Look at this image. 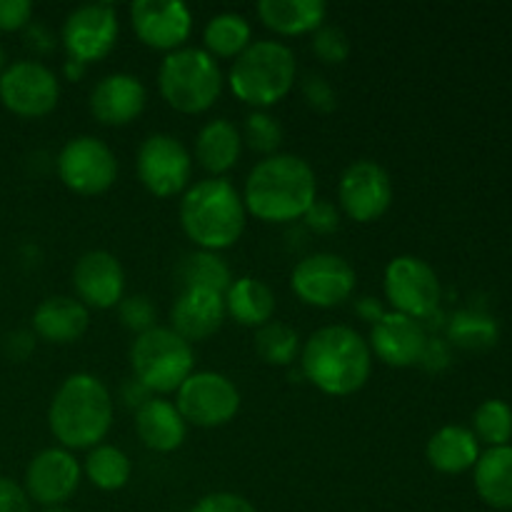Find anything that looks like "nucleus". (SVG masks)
<instances>
[{
  "instance_id": "nucleus-36",
  "label": "nucleus",
  "mask_w": 512,
  "mask_h": 512,
  "mask_svg": "<svg viewBox=\"0 0 512 512\" xmlns=\"http://www.w3.org/2000/svg\"><path fill=\"white\" fill-rule=\"evenodd\" d=\"M313 53L318 55L323 63H345L350 55V40L348 35H345V30L338 28V25H320L313 33Z\"/></svg>"
},
{
  "instance_id": "nucleus-41",
  "label": "nucleus",
  "mask_w": 512,
  "mask_h": 512,
  "mask_svg": "<svg viewBox=\"0 0 512 512\" xmlns=\"http://www.w3.org/2000/svg\"><path fill=\"white\" fill-rule=\"evenodd\" d=\"M33 23V3L30 0H0V30L13 33Z\"/></svg>"
},
{
  "instance_id": "nucleus-32",
  "label": "nucleus",
  "mask_w": 512,
  "mask_h": 512,
  "mask_svg": "<svg viewBox=\"0 0 512 512\" xmlns=\"http://www.w3.org/2000/svg\"><path fill=\"white\" fill-rule=\"evenodd\" d=\"M83 470L95 488L105 490V493H115V490L128 485L130 475H133V463L120 448L100 443L98 448L88 453Z\"/></svg>"
},
{
  "instance_id": "nucleus-50",
  "label": "nucleus",
  "mask_w": 512,
  "mask_h": 512,
  "mask_svg": "<svg viewBox=\"0 0 512 512\" xmlns=\"http://www.w3.org/2000/svg\"><path fill=\"white\" fill-rule=\"evenodd\" d=\"M43 512H70V510H65V508H45Z\"/></svg>"
},
{
  "instance_id": "nucleus-8",
  "label": "nucleus",
  "mask_w": 512,
  "mask_h": 512,
  "mask_svg": "<svg viewBox=\"0 0 512 512\" xmlns=\"http://www.w3.org/2000/svg\"><path fill=\"white\" fill-rule=\"evenodd\" d=\"M175 408L180 410L185 423H193L198 428H220L238 415L240 390L228 375L200 370L178 388Z\"/></svg>"
},
{
  "instance_id": "nucleus-17",
  "label": "nucleus",
  "mask_w": 512,
  "mask_h": 512,
  "mask_svg": "<svg viewBox=\"0 0 512 512\" xmlns=\"http://www.w3.org/2000/svg\"><path fill=\"white\" fill-rule=\"evenodd\" d=\"M80 465L65 448H45L25 470V493L45 508H60L75 495L80 485Z\"/></svg>"
},
{
  "instance_id": "nucleus-20",
  "label": "nucleus",
  "mask_w": 512,
  "mask_h": 512,
  "mask_svg": "<svg viewBox=\"0 0 512 512\" xmlns=\"http://www.w3.org/2000/svg\"><path fill=\"white\" fill-rule=\"evenodd\" d=\"M148 103L143 80L133 73H110L90 93V113L103 125H128Z\"/></svg>"
},
{
  "instance_id": "nucleus-14",
  "label": "nucleus",
  "mask_w": 512,
  "mask_h": 512,
  "mask_svg": "<svg viewBox=\"0 0 512 512\" xmlns=\"http://www.w3.org/2000/svg\"><path fill=\"white\" fill-rule=\"evenodd\" d=\"M118 30V13L110 3L78 5L63 23V48L68 60L83 65L103 60L118 43Z\"/></svg>"
},
{
  "instance_id": "nucleus-4",
  "label": "nucleus",
  "mask_w": 512,
  "mask_h": 512,
  "mask_svg": "<svg viewBox=\"0 0 512 512\" xmlns=\"http://www.w3.org/2000/svg\"><path fill=\"white\" fill-rule=\"evenodd\" d=\"M243 195L228 178H208L190 185L180 200V225L200 250L230 248L245 230Z\"/></svg>"
},
{
  "instance_id": "nucleus-39",
  "label": "nucleus",
  "mask_w": 512,
  "mask_h": 512,
  "mask_svg": "<svg viewBox=\"0 0 512 512\" xmlns=\"http://www.w3.org/2000/svg\"><path fill=\"white\" fill-rule=\"evenodd\" d=\"M190 512H258L250 500L235 493H210L200 498Z\"/></svg>"
},
{
  "instance_id": "nucleus-33",
  "label": "nucleus",
  "mask_w": 512,
  "mask_h": 512,
  "mask_svg": "<svg viewBox=\"0 0 512 512\" xmlns=\"http://www.w3.org/2000/svg\"><path fill=\"white\" fill-rule=\"evenodd\" d=\"M255 353L268 365H290L300 353L298 330L288 323L270 320L255 333Z\"/></svg>"
},
{
  "instance_id": "nucleus-10",
  "label": "nucleus",
  "mask_w": 512,
  "mask_h": 512,
  "mask_svg": "<svg viewBox=\"0 0 512 512\" xmlns=\"http://www.w3.org/2000/svg\"><path fill=\"white\" fill-rule=\"evenodd\" d=\"M140 183L155 198H173L188 188L193 178V158L188 148L170 133H153L140 143L135 158Z\"/></svg>"
},
{
  "instance_id": "nucleus-48",
  "label": "nucleus",
  "mask_w": 512,
  "mask_h": 512,
  "mask_svg": "<svg viewBox=\"0 0 512 512\" xmlns=\"http://www.w3.org/2000/svg\"><path fill=\"white\" fill-rule=\"evenodd\" d=\"M85 68H88V65L78 63V60H65V75H68L70 80H80V78H83Z\"/></svg>"
},
{
  "instance_id": "nucleus-2",
  "label": "nucleus",
  "mask_w": 512,
  "mask_h": 512,
  "mask_svg": "<svg viewBox=\"0 0 512 512\" xmlns=\"http://www.w3.org/2000/svg\"><path fill=\"white\" fill-rule=\"evenodd\" d=\"M300 368L308 383L333 398L358 393L373 370L370 345L358 330L348 325L318 328L300 350Z\"/></svg>"
},
{
  "instance_id": "nucleus-45",
  "label": "nucleus",
  "mask_w": 512,
  "mask_h": 512,
  "mask_svg": "<svg viewBox=\"0 0 512 512\" xmlns=\"http://www.w3.org/2000/svg\"><path fill=\"white\" fill-rule=\"evenodd\" d=\"M120 398H123V403L128 405V408L140 410L145 403H148L150 398H153V393H150V390L145 388V385L140 383V380L130 378L128 383H125L123 388H120Z\"/></svg>"
},
{
  "instance_id": "nucleus-15",
  "label": "nucleus",
  "mask_w": 512,
  "mask_h": 512,
  "mask_svg": "<svg viewBox=\"0 0 512 512\" xmlns=\"http://www.w3.org/2000/svg\"><path fill=\"white\" fill-rule=\"evenodd\" d=\"M338 200L345 215L358 223H373L393 203V180L375 160H355L340 175Z\"/></svg>"
},
{
  "instance_id": "nucleus-7",
  "label": "nucleus",
  "mask_w": 512,
  "mask_h": 512,
  "mask_svg": "<svg viewBox=\"0 0 512 512\" xmlns=\"http://www.w3.org/2000/svg\"><path fill=\"white\" fill-rule=\"evenodd\" d=\"M130 368L135 380H140L153 395L178 393L180 385L193 375V345L173 328L155 325L130 345Z\"/></svg>"
},
{
  "instance_id": "nucleus-9",
  "label": "nucleus",
  "mask_w": 512,
  "mask_h": 512,
  "mask_svg": "<svg viewBox=\"0 0 512 512\" xmlns=\"http://www.w3.org/2000/svg\"><path fill=\"white\" fill-rule=\"evenodd\" d=\"M383 285L395 313L423 320L440 308L443 285L438 273L418 255H398L390 260Z\"/></svg>"
},
{
  "instance_id": "nucleus-11",
  "label": "nucleus",
  "mask_w": 512,
  "mask_h": 512,
  "mask_svg": "<svg viewBox=\"0 0 512 512\" xmlns=\"http://www.w3.org/2000/svg\"><path fill=\"white\" fill-rule=\"evenodd\" d=\"M358 275L353 265L335 253H313L300 260L290 275V288L305 305L335 308L355 293Z\"/></svg>"
},
{
  "instance_id": "nucleus-38",
  "label": "nucleus",
  "mask_w": 512,
  "mask_h": 512,
  "mask_svg": "<svg viewBox=\"0 0 512 512\" xmlns=\"http://www.w3.org/2000/svg\"><path fill=\"white\" fill-rule=\"evenodd\" d=\"M303 95L308 100V105L320 113H330V110L338 108V93L333 90V85L328 83V78L320 73H308L303 80Z\"/></svg>"
},
{
  "instance_id": "nucleus-18",
  "label": "nucleus",
  "mask_w": 512,
  "mask_h": 512,
  "mask_svg": "<svg viewBox=\"0 0 512 512\" xmlns=\"http://www.w3.org/2000/svg\"><path fill=\"white\" fill-rule=\"evenodd\" d=\"M73 288L85 308H115L125 298L123 265L108 250H88L73 268Z\"/></svg>"
},
{
  "instance_id": "nucleus-23",
  "label": "nucleus",
  "mask_w": 512,
  "mask_h": 512,
  "mask_svg": "<svg viewBox=\"0 0 512 512\" xmlns=\"http://www.w3.org/2000/svg\"><path fill=\"white\" fill-rule=\"evenodd\" d=\"M135 433L143 440L145 448L155 453H173L185 443L188 423L175 403L153 395L143 408L135 410Z\"/></svg>"
},
{
  "instance_id": "nucleus-37",
  "label": "nucleus",
  "mask_w": 512,
  "mask_h": 512,
  "mask_svg": "<svg viewBox=\"0 0 512 512\" xmlns=\"http://www.w3.org/2000/svg\"><path fill=\"white\" fill-rule=\"evenodd\" d=\"M118 313H120V323L138 335L145 333V330L155 328V318H158V310H155L153 300L143 293L128 295V298L120 300Z\"/></svg>"
},
{
  "instance_id": "nucleus-21",
  "label": "nucleus",
  "mask_w": 512,
  "mask_h": 512,
  "mask_svg": "<svg viewBox=\"0 0 512 512\" xmlns=\"http://www.w3.org/2000/svg\"><path fill=\"white\" fill-rule=\"evenodd\" d=\"M225 315V295L213 290H180L170 308V328L188 343H195L218 333Z\"/></svg>"
},
{
  "instance_id": "nucleus-27",
  "label": "nucleus",
  "mask_w": 512,
  "mask_h": 512,
  "mask_svg": "<svg viewBox=\"0 0 512 512\" xmlns=\"http://www.w3.org/2000/svg\"><path fill=\"white\" fill-rule=\"evenodd\" d=\"M258 15L275 33L305 35L325 23L328 5L323 0H260Z\"/></svg>"
},
{
  "instance_id": "nucleus-29",
  "label": "nucleus",
  "mask_w": 512,
  "mask_h": 512,
  "mask_svg": "<svg viewBox=\"0 0 512 512\" xmlns=\"http://www.w3.org/2000/svg\"><path fill=\"white\" fill-rule=\"evenodd\" d=\"M175 283L180 285V290H213V293L225 295V290L233 283V273L218 253L193 250V253H185L175 265Z\"/></svg>"
},
{
  "instance_id": "nucleus-1",
  "label": "nucleus",
  "mask_w": 512,
  "mask_h": 512,
  "mask_svg": "<svg viewBox=\"0 0 512 512\" xmlns=\"http://www.w3.org/2000/svg\"><path fill=\"white\" fill-rule=\"evenodd\" d=\"M318 200V180L310 163L293 153H275L248 173L243 203L263 223H290L305 218Z\"/></svg>"
},
{
  "instance_id": "nucleus-42",
  "label": "nucleus",
  "mask_w": 512,
  "mask_h": 512,
  "mask_svg": "<svg viewBox=\"0 0 512 512\" xmlns=\"http://www.w3.org/2000/svg\"><path fill=\"white\" fill-rule=\"evenodd\" d=\"M0 512H30V498L23 485L0 475Z\"/></svg>"
},
{
  "instance_id": "nucleus-19",
  "label": "nucleus",
  "mask_w": 512,
  "mask_h": 512,
  "mask_svg": "<svg viewBox=\"0 0 512 512\" xmlns=\"http://www.w3.org/2000/svg\"><path fill=\"white\" fill-rule=\"evenodd\" d=\"M428 333L423 323L410 315L388 310L370 330V353L393 368H410L420 363Z\"/></svg>"
},
{
  "instance_id": "nucleus-49",
  "label": "nucleus",
  "mask_w": 512,
  "mask_h": 512,
  "mask_svg": "<svg viewBox=\"0 0 512 512\" xmlns=\"http://www.w3.org/2000/svg\"><path fill=\"white\" fill-rule=\"evenodd\" d=\"M5 70V50H3V45H0V73H3Z\"/></svg>"
},
{
  "instance_id": "nucleus-44",
  "label": "nucleus",
  "mask_w": 512,
  "mask_h": 512,
  "mask_svg": "<svg viewBox=\"0 0 512 512\" xmlns=\"http://www.w3.org/2000/svg\"><path fill=\"white\" fill-rule=\"evenodd\" d=\"M3 350L10 360L23 363L35 350V333H30V330H10L3 338Z\"/></svg>"
},
{
  "instance_id": "nucleus-22",
  "label": "nucleus",
  "mask_w": 512,
  "mask_h": 512,
  "mask_svg": "<svg viewBox=\"0 0 512 512\" xmlns=\"http://www.w3.org/2000/svg\"><path fill=\"white\" fill-rule=\"evenodd\" d=\"M88 325V308L70 295H50L33 313V333L48 343H75L83 338Z\"/></svg>"
},
{
  "instance_id": "nucleus-46",
  "label": "nucleus",
  "mask_w": 512,
  "mask_h": 512,
  "mask_svg": "<svg viewBox=\"0 0 512 512\" xmlns=\"http://www.w3.org/2000/svg\"><path fill=\"white\" fill-rule=\"evenodd\" d=\"M28 45L35 48L38 53H50L55 48V38L50 35V30L40 23L28 25Z\"/></svg>"
},
{
  "instance_id": "nucleus-16",
  "label": "nucleus",
  "mask_w": 512,
  "mask_h": 512,
  "mask_svg": "<svg viewBox=\"0 0 512 512\" xmlns=\"http://www.w3.org/2000/svg\"><path fill=\"white\" fill-rule=\"evenodd\" d=\"M135 35L148 48L180 50L193 33V13L180 0H135L130 5Z\"/></svg>"
},
{
  "instance_id": "nucleus-3",
  "label": "nucleus",
  "mask_w": 512,
  "mask_h": 512,
  "mask_svg": "<svg viewBox=\"0 0 512 512\" xmlns=\"http://www.w3.org/2000/svg\"><path fill=\"white\" fill-rule=\"evenodd\" d=\"M48 425L65 450L98 448L113 425V395L95 375H70L50 400Z\"/></svg>"
},
{
  "instance_id": "nucleus-5",
  "label": "nucleus",
  "mask_w": 512,
  "mask_h": 512,
  "mask_svg": "<svg viewBox=\"0 0 512 512\" xmlns=\"http://www.w3.org/2000/svg\"><path fill=\"white\" fill-rule=\"evenodd\" d=\"M298 63L295 53L280 40H253L235 58L228 73L233 95L253 108H270L293 90Z\"/></svg>"
},
{
  "instance_id": "nucleus-24",
  "label": "nucleus",
  "mask_w": 512,
  "mask_h": 512,
  "mask_svg": "<svg viewBox=\"0 0 512 512\" xmlns=\"http://www.w3.org/2000/svg\"><path fill=\"white\" fill-rule=\"evenodd\" d=\"M425 458L438 473L460 475L478 463V438L473 435V430L463 428V425H445L428 440Z\"/></svg>"
},
{
  "instance_id": "nucleus-40",
  "label": "nucleus",
  "mask_w": 512,
  "mask_h": 512,
  "mask_svg": "<svg viewBox=\"0 0 512 512\" xmlns=\"http://www.w3.org/2000/svg\"><path fill=\"white\" fill-rule=\"evenodd\" d=\"M303 220L305 225H308V230H313V233L318 235H328L338 230L340 213L330 200H315V203L310 205L308 213H305Z\"/></svg>"
},
{
  "instance_id": "nucleus-25",
  "label": "nucleus",
  "mask_w": 512,
  "mask_h": 512,
  "mask_svg": "<svg viewBox=\"0 0 512 512\" xmlns=\"http://www.w3.org/2000/svg\"><path fill=\"white\" fill-rule=\"evenodd\" d=\"M275 293L258 278H238L225 290V313L245 328H263L275 315Z\"/></svg>"
},
{
  "instance_id": "nucleus-43",
  "label": "nucleus",
  "mask_w": 512,
  "mask_h": 512,
  "mask_svg": "<svg viewBox=\"0 0 512 512\" xmlns=\"http://www.w3.org/2000/svg\"><path fill=\"white\" fill-rule=\"evenodd\" d=\"M430 373H440L450 365V343L443 338H428L425 343L423 355H420V363Z\"/></svg>"
},
{
  "instance_id": "nucleus-35",
  "label": "nucleus",
  "mask_w": 512,
  "mask_h": 512,
  "mask_svg": "<svg viewBox=\"0 0 512 512\" xmlns=\"http://www.w3.org/2000/svg\"><path fill=\"white\" fill-rule=\"evenodd\" d=\"M240 135H243V143H248L250 150L263 153L268 158V155H275V150L283 143V125L265 110H253L245 118V128Z\"/></svg>"
},
{
  "instance_id": "nucleus-6",
  "label": "nucleus",
  "mask_w": 512,
  "mask_h": 512,
  "mask_svg": "<svg viewBox=\"0 0 512 512\" xmlns=\"http://www.w3.org/2000/svg\"><path fill=\"white\" fill-rule=\"evenodd\" d=\"M158 88L178 113H203L220 98L223 70L205 48H180L160 63Z\"/></svg>"
},
{
  "instance_id": "nucleus-47",
  "label": "nucleus",
  "mask_w": 512,
  "mask_h": 512,
  "mask_svg": "<svg viewBox=\"0 0 512 512\" xmlns=\"http://www.w3.org/2000/svg\"><path fill=\"white\" fill-rule=\"evenodd\" d=\"M355 313H358L363 320H368V323H378V320L383 318L388 310L378 303V298H370V295H365V298H360L358 305H355Z\"/></svg>"
},
{
  "instance_id": "nucleus-12",
  "label": "nucleus",
  "mask_w": 512,
  "mask_h": 512,
  "mask_svg": "<svg viewBox=\"0 0 512 512\" xmlns=\"http://www.w3.org/2000/svg\"><path fill=\"white\" fill-rule=\"evenodd\" d=\"M58 175L73 193L100 195L113 188L118 178V160L108 143L93 135H78L58 153Z\"/></svg>"
},
{
  "instance_id": "nucleus-30",
  "label": "nucleus",
  "mask_w": 512,
  "mask_h": 512,
  "mask_svg": "<svg viewBox=\"0 0 512 512\" xmlns=\"http://www.w3.org/2000/svg\"><path fill=\"white\" fill-rule=\"evenodd\" d=\"M205 50L213 58H238L250 43H253V28L248 18L233 10L213 15L203 30Z\"/></svg>"
},
{
  "instance_id": "nucleus-13",
  "label": "nucleus",
  "mask_w": 512,
  "mask_h": 512,
  "mask_svg": "<svg viewBox=\"0 0 512 512\" xmlns=\"http://www.w3.org/2000/svg\"><path fill=\"white\" fill-rule=\"evenodd\" d=\"M0 100L20 118H43L60 100V80L40 60H18L0 73Z\"/></svg>"
},
{
  "instance_id": "nucleus-34",
  "label": "nucleus",
  "mask_w": 512,
  "mask_h": 512,
  "mask_svg": "<svg viewBox=\"0 0 512 512\" xmlns=\"http://www.w3.org/2000/svg\"><path fill=\"white\" fill-rule=\"evenodd\" d=\"M473 435L490 448L508 445L512 438V408L503 400H485L473 415Z\"/></svg>"
},
{
  "instance_id": "nucleus-26",
  "label": "nucleus",
  "mask_w": 512,
  "mask_h": 512,
  "mask_svg": "<svg viewBox=\"0 0 512 512\" xmlns=\"http://www.w3.org/2000/svg\"><path fill=\"white\" fill-rule=\"evenodd\" d=\"M243 135L228 118H215L200 128L195 138V158L208 173L223 175L238 163Z\"/></svg>"
},
{
  "instance_id": "nucleus-31",
  "label": "nucleus",
  "mask_w": 512,
  "mask_h": 512,
  "mask_svg": "<svg viewBox=\"0 0 512 512\" xmlns=\"http://www.w3.org/2000/svg\"><path fill=\"white\" fill-rule=\"evenodd\" d=\"M448 330V343L455 348L483 353L490 350L500 338V328L493 315L480 313V310H460L445 325Z\"/></svg>"
},
{
  "instance_id": "nucleus-28",
  "label": "nucleus",
  "mask_w": 512,
  "mask_h": 512,
  "mask_svg": "<svg viewBox=\"0 0 512 512\" xmlns=\"http://www.w3.org/2000/svg\"><path fill=\"white\" fill-rule=\"evenodd\" d=\"M475 490L495 510H512V445L485 450L475 463Z\"/></svg>"
}]
</instances>
